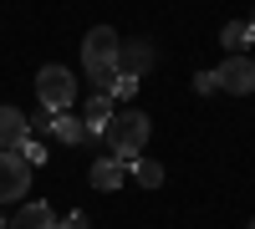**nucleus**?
Returning <instances> with one entry per match:
<instances>
[{"instance_id": "4468645a", "label": "nucleus", "mask_w": 255, "mask_h": 229, "mask_svg": "<svg viewBox=\"0 0 255 229\" xmlns=\"http://www.w3.org/2000/svg\"><path fill=\"white\" fill-rule=\"evenodd\" d=\"M108 97H113V102H128V97H138V76L118 72V76H113V87H108Z\"/></svg>"}, {"instance_id": "ddd939ff", "label": "nucleus", "mask_w": 255, "mask_h": 229, "mask_svg": "<svg viewBox=\"0 0 255 229\" xmlns=\"http://www.w3.org/2000/svg\"><path fill=\"white\" fill-rule=\"evenodd\" d=\"M128 173L138 178V189H158V183H163V163H153V158H138V163H128Z\"/></svg>"}, {"instance_id": "2eb2a0df", "label": "nucleus", "mask_w": 255, "mask_h": 229, "mask_svg": "<svg viewBox=\"0 0 255 229\" xmlns=\"http://www.w3.org/2000/svg\"><path fill=\"white\" fill-rule=\"evenodd\" d=\"M15 153L26 158L31 168H41V163H46V143H36V138H26V143H20V148H15Z\"/></svg>"}, {"instance_id": "f8f14e48", "label": "nucleus", "mask_w": 255, "mask_h": 229, "mask_svg": "<svg viewBox=\"0 0 255 229\" xmlns=\"http://www.w3.org/2000/svg\"><path fill=\"white\" fill-rule=\"evenodd\" d=\"M220 41H225V51H230V56H245V51H250V41H255V26H250V20H225Z\"/></svg>"}, {"instance_id": "0eeeda50", "label": "nucleus", "mask_w": 255, "mask_h": 229, "mask_svg": "<svg viewBox=\"0 0 255 229\" xmlns=\"http://www.w3.org/2000/svg\"><path fill=\"white\" fill-rule=\"evenodd\" d=\"M153 46H148V41H123L118 46V72H128V76H143L148 67H153Z\"/></svg>"}, {"instance_id": "a211bd4d", "label": "nucleus", "mask_w": 255, "mask_h": 229, "mask_svg": "<svg viewBox=\"0 0 255 229\" xmlns=\"http://www.w3.org/2000/svg\"><path fill=\"white\" fill-rule=\"evenodd\" d=\"M0 229H5V214H0Z\"/></svg>"}, {"instance_id": "6e6552de", "label": "nucleus", "mask_w": 255, "mask_h": 229, "mask_svg": "<svg viewBox=\"0 0 255 229\" xmlns=\"http://www.w3.org/2000/svg\"><path fill=\"white\" fill-rule=\"evenodd\" d=\"M46 133H56V143H72V148L97 143V133H87V122L72 117V112H51V128H46Z\"/></svg>"}, {"instance_id": "9d476101", "label": "nucleus", "mask_w": 255, "mask_h": 229, "mask_svg": "<svg viewBox=\"0 0 255 229\" xmlns=\"http://www.w3.org/2000/svg\"><path fill=\"white\" fill-rule=\"evenodd\" d=\"M113 112H118V102L108 97V92H92L87 97V107H82V122H87V133H108V122H113Z\"/></svg>"}, {"instance_id": "dca6fc26", "label": "nucleus", "mask_w": 255, "mask_h": 229, "mask_svg": "<svg viewBox=\"0 0 255 229\" xmlns=\"http://www.w3.org/2000/svg\"><path fill=\"white\" fill-rule=\"evenodd\" d=\"M194 92H199V97L220 92V76H215V72H199V76H194Z\"/></svg>"}, {"instance_id": "7ed1b4c3", "label": "nucleus", "mask_w": 255, "mask_h": 229, "mask_svg": "<svg viewBox=\"0 0 255 229\" xmlns=\"http://www.w3.org/2000/svg\"><path fill=\"white\" fill-rule=\"evenodd\" d=\"M36 97H41L46 112H67L77 102V76L61 67V61H46V67L36 72Z\"/></svg>"}, {"instance_id": "1a4fd4ad", "label": "nucleus", "mask_w": 255, "mask_h": 229, "mask_svg": "<svg viewBox=\"0 0 255 229\" xmlns=\"http://www.w3.org/2000/svg\"><path fill=\"white\" fill-rule=\"evenodd\" d=\"M10 229H61V219L51 214V204H41V199H31V204H20V209H15Z\"/></svg>"}, {"instance_id": "6ab92c4d", "label": "nucleus", "mask_w": 255, "mask_h": 229, "mask_svg": "<svg viewBox=\"0 0 255 229\" xmlns=\"http://www.w3.org/2000/svg\"><path fill=\"white\" fill-rule=\"evenodd\" d=\"M250 26H255V10H250Z\"/></svg>"}, {"instance_id": "aec40b11", "label": "nucleus", "mask_w": 255, "mask_h": 229, "mask_svg": "<svg viewBox=\"0 0 255 229\" xmlns=\"http://www.w3.org/2000/svg\"><path fill=\"white\" fill-rule=\"evenodd\" d=\"M250 229H255V219H250Z\"/></svg>"}, {"instance_id": "f3484780", "label": "nucleus", "mask_w": 255, "mask_h": 229, "mask_svg": "<svg viewBox=\"0 0 255 229\" xmlns=\"http://www.w3.org/2000/svg\"><path fill=\"white\" fill-rule=\"evenodd\" d=\"M61 229H87V214H82V209H77V214H67V219H61Z\"/></svg>"}, {"instance_id": "f257e3e1", "label": "nucleus", "mask_w": 255, "mask_h": 229, "mask_svg": "<svg viewBox=\"0 0 255 229\" xmlns=\"http://www.w3.org/2000/svg\"><path fill=\"white\" fill-rule=\"evenodd\" d=\"M118 46H123V36L113 26H92L82 36V67H87V81L97 92H108L118 76Z\"/></svg>"}, {"instance_id": "9b49d317", "label": "nucleus", "mask_w": 255, "mask_h": 229, "mask_svg": "<svg viewBox=\"0 0 255 229\" xmlns=\"http://www.w3.org/2000/svg\"><path fill=\"white\" fill-rule=\"evenodd\" d=\"M87 178H92V189H97V194H113V189H123V178H128V163H123V158H97Z\"/></svg>"}, {"instance_id": "f03ea898", "label": "nucleus", "mask_w": 255, "mask_h": 229, "mask_svg": "<svg viewBox=\"0 0 255 229\" xmlns=\"http://www.w3.org/2000/svg\"><path fill=\"white\" fill-rule=\"evenodd\" d=\"M148 133H153V122H148V112H113V122H108V148H113V158H123V163H138V153L148 148Z\"/></svg>"}, {"instance_id": "39448f33", "label": "nucleus", "mask_w": 255, "mask_h": 229, "mask_svg": "<svg viewBox=\"0 0 255 229\" xmlns=\"http://www.w3.org/2000/svg\"><path fill=\"white\" fill-rule=\"evenodd\" d=\"M215 76H220V92L250 97L255 92V56H225L220 67H215Z\"/></svg>"}, {"instance_id": "423d86ee", "label": "nucleus", "mask_w": 255, "mask_h": 229, "mask_svg": "<svg viewBox=\"0 0 255 229\" xmlns=\"http://www.w3.org/2000/svg\"><path fill=\"white\" fill-rule=\"evenodd\" d=\"M26 138H31V117L20 112V107H0V148L15 153Z\"/></svg>"}, {"instance_id": "20e7f679", "label": "nucleus", "mask_w": 255, "mask_h": 229, "mask_svg": "<svg viewBox=\"0 0 255 229\" xmlns=\"http://www.w3.org/2000/svg\"><path fill=\"white\" fill-rule=\"evenodd\" d=\"M26 189H31V163L20 158V153H5V148H0V204L26 199Z\"/></svg>"}]
</instances>
